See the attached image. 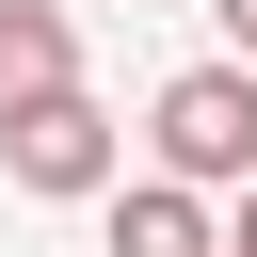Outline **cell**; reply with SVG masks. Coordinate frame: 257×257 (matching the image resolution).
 Segmentation results:
<instances>
[{"label": "cell", "instance_id": "6da1fadb", "mask_svg": "<svg viewBox=\"0 0 257 257\" xmlns=\"http://www.w3.org/2000/svg\"><path fill=\"white\" fill-rule=\"evenodd\" d=\"M145 145H161L177 193H257V64H177Z\"/></svg>", "mask_w": 257, "mask_h": 257}, {"label": "cell", "instance_id": "7a4b0ae2", "mask_svg": "<svg viewBox=\"0 0 257 257\" xmlns=\"http://www.w3.org/2000/svg\"><path fill=\"white\" fill-rule=\"evenodd\" d=\"M0 161H16V193L80 209V193H112V177H128V128H112L96 96H48V112H16V128H0Z\"/></svg>", "mask_w": 257, "mask_h": 257}, {"label": "cell", "instance_id": "3957f363", "mask_svg": "<svg viewBox=\"0 0 257 257\" xmlns=\"http://www.w3.org/2000/svg\"><path fill=\"white\" fill-rule=\"evenodd\" d=\"M48 96H80V32H64V0H0V128Z\"/></svg>", "mask_w": 257, "mask_h": 257}, {"label": "cell", "instance_id": "277c9868", "mask_svg": "<svg viewBox=\"0 0 257 257\" xmlns=\"http://www.w3.org/2000/svg\"><path fill=\"white\" fill-rule=\"evenodd\" d=\"M112 257H225V209L177 177H112Z\"/></svg>", "mask_w": 257, "mask_h": 257}, {"label": "cell", "instance_id": "5b68a950", "mask_svg": "<svg viewBox=\"0 0 257 257\" xmlns=\"http://www.w3.org/2000/svg\"><path fill=\"white\" fill-rule=\"evenodd\" d=\"M209 16H225V64H257V0H209Z\"/></svg>", "mask_w": 257, "mask_h": 257}, {"label": "cell", "instance_id": "8992f818", "mask_svg": "<svg viewBox=\"0 0 257 257\" xmlns=\"http://www.w3.org/2000/svg\"><path fill=\"white\" fill-rule=\"evenodd\" d=\"M225 257H257V193H225Z\"/></svg>", "mask_w": 257, "mask_h": 257}]
</instances>
